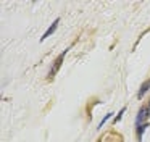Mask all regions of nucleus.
<instances>
[{
	"label": "nucleus",
	"instance_id": "nucleus-2",
	"mask_svg": "<svg viewBox=\"0 0 150 142\" xmlns=\"http://www.w3.org/2000/svg\"><path fill=\"white\" fill-rule=\"evenodd\" d=\"M66 50H68V48H66ZM66 50L63 52V53L60 55V58L57 60V65L52 68V71H50V76H53V73H57V71H58V68H60V63H62V61H63V58H65V53H66Z\"/></svg>",
	"mask_w": 150,
	"mask_h": 142
},
{
	"label": "nucleus",
	"instance_id": "nucleus-3",
	"mask_svg": "<svg viewBox=\"0 0 150 142\" xmlns=\"http://www.w3.org/2000/svg\"><path fill=\"white\" fill-rule=\"evenodd\" d=\"M149 86H150L149 82H145V84H144V86H142V90H140V92H139V97H142V95H144V92H145V90H147V87H149Z\"/></svg>",
	"mask_w": 150,
	"mask_h": 142
},
{
	"label": "nucleus",
	"instance_id": "nucleus-1",
	"mask_svg": "<svg viewBox=\"0 0 150 142\" xmlns=\"http://www.w3.org/2000/svg\"><path fill=\"white\" fill-rule=\"evenodd\" d=\"M58 21H60V19H55V21L52 23V26H50V28L47 29V32H45V34L42 36V40H44V39H47V37H49V36L52 34L53 31H55V29H57V26H58Z\"/></svg>",
	"mask_w": 150,
	"mask_h": 142
}]
</instances>
